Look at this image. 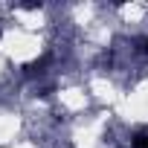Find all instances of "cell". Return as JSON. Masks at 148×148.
Masks as SVG:
<instances>
[{
    "label": "cell",
    "mask_w": 148,
    "mask_h": 148,
    "mask_svg": "<svg viewBox=\"0 0 148 148\" xmlns=\"http://www.w3.org/2000/svg\"><path fill=\"white\" fill-rule=\"evenodd\" d=\"M134 148H148V131L145 128H139L134 134Z\"/></svg>",
    "instance_id": "obj_1"
},
{
    "label": "cell",
    "mask_w": 148,
    "mask_h": 148,
    "mask_svg": "<svg viewBox=\"0 0 148 148\" xmlns=\"http://www.w3.org/2000/svg\"><path fill=\"white\" fill-rule=\"evenodd\" d=\"M47 61H49V58H47V55H44V58H38V61H29V64H26V67H23V70H26V73H29V76H32V73H41V70H44V64H47Z\"/></svg>",
    "instance_id": "obj_2"
},
{
    "label": "cell",
    "mask_w": 148,
    "mask_h": 148,
    "mask_svg": "<svg viewBox=\"0 0 148 148\" xmlns=\"http://www.w3.org/2000/svg\"><path fill=\"white\" fill-rule=\"evenodd\" d=\"M139 47H142V52L148 55V35H145V38H139Z\"/></svg>",
    "instance_id": "obj_3"
}]
</instances>
